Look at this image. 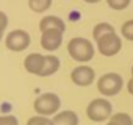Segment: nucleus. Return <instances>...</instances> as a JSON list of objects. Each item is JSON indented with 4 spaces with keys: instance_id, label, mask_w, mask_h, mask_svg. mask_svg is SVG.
Listing matches in <instances>:
<instances>
[{
    "instance_id": "obj_1",
    "label": "nucleus",
    "mask_w": 133,
    "mask_h": 125,
    "mask_svg": "<svg viewBox=\"0 0 133 125\" xmlns=\"http://www.w3.org/2000/svg\"><path fill=\"white\" fill-rule=\"evenodd\" d=\"M68 52L72 59L78 63H88L94 56V45L89 39L85 38H72L68 44Z\"/></svg>"
},
{
    "instance_id": "obj_2",
    "label": "nucleus",
    "mask_w": 133,
    "mask_h": 125,
    "mask_svg": "<svg viewBox=\"0 0 133 125\" xmlns=\"http://www.w3.org/2000/svg\"><path fill=\"white\" fill-rule=\"evenodd\" d=\"M86 116L92 122H105L113 116V105L107 99H94L86 108Z\"/></svg>"
},
{
    "instance_id": "obj_3",
    "label": "nucleus",
    "mask_w": 133,
    "mask_h": 125,
    "mask_svg": "<svg viewBox=\"0 0 133 125\" xmlns=\"http://www.w3.org/2000/svg\"><path fill=\"white\" fill-rule=\"evenodd\" d=\"M122 88H124V80L116 72H108V74L102 75L97 81V89L105 97H113V95L119 94Z\"/></svg>"
},
{
    "instance_id": "obj_4",
    "label": "nucleus",
    "mask_w": 133,
    "mask_h": 125,
    "mask_svg": "<svg viewBox=\"0 0 133 125\" xmlns=\"http://www.w3.org/2000/svg\"><path fill=\"white\" fill-rule=\"evenodd\" d=\"M35 111L41 116H52L56 114L59 106H61V100L56 94L53 92H45L41 94L36 100H35Z\"/></svg>"
},
{
    "instance_id": "obj_5",
    "label": "nucleus",
    "mask_w": 133,
    "mask_h": 125,
    "mask_svg": "<svg viewBox=\"0 0 133 125\" xmlns=\"http://www.w3.org/2000/svg\"><path fill=\"white\" fill-rule=\"evenodd\" d=\"M96 42H97V50L103 56H114L122 48V41H121V38L117 36L116 31H111V33L103 34Z\"/></svg>"
},
{
    "instance_id": "obj_6",
    "label": "nucleus",
    "mask_w": 133,
    "mask_h": 125,
    "mask_svg": "<svg viewBox=\"0 0 133 125\" xmlns=\"http://www.w3.org/2000/svg\"><path fill=\"white\" fill-rule=\"evenodd\" d=\"M30 34L24 30H14L11 33H8L6 39H5V44H6V48L13 50V52H22L25 50L28 45H30Z\"/></svg>"
},
{
    "instance_id": "obj_7",
    "label": "nucleus",
    "mask_w": 133,
    "mask_h": 125,
    "mask_svg": "<svg viewBox=\"0 0 133 125\" xmlns=\"http://www.w3.org/2000/svg\"><path fill=\"white\" fill-rule=\"evenodd\" d=\"M94 78H96L94 69L89 67V66H85V64L75 67V69L72 71V74H71V80H72L77 86H83V88H85V86H89V85L94 81Z\"/></svg>"
},
{
    "instance_id": "obj_8",
    "label": "nucleus",
    "mask_w": 133,
    "mask_h": 125,
    "mask_svg": "<svg viewBox=\"0 0 133 125\" xmlns=\"http://www.w3.org/2000/svg\"><path fill=\"white\" fill-rule=\"evenodd\" d=\"M63 33L64 31L56 30V28H50V30L42 31V36H41L42 48H45L49 52H53V50L59 48V45L63 44Z\"/></svg>"
},
{
    "instance_id": "obj_9",
    "label": "nucleus",
    "mask_w": 133,
    "mask_h": 125,
    "mask_svg": "<svg viewBox=\"0 0 133 125\" xmlns=\"http://www.w3.org/2000/svg\"><path fill=\"white\" fill-rule=\"evenodd\" d=\"M44 63H45V56L44 55H41V53H30L25 58V61H24V66H25L27 72H30L33 75H41Z\"/></svg>"
},
{
    "instance_id": "obj_10",
    "label": "nucleus",
    "mask_w": 133,
    "mask_h": 125,
    "mask_svg": "<svg viewBox=\"0 0 133 125\" xmlns=\"http://www.w3.org/2000/svg\"><path fill=\"white\" fill-rule=\"evenodd\" d=\"M52 122L53 125H78V116L71 109H66V111L55 114Z\"/></svg>"
},
{
    "instance_id": "obj_11",
    "label": "nucleus",
    "mask_w": 133,
    "mask_h": 125,
    "mask_svg": "<svg viewBox=\"0 0 133 125\" xmlns=\"http://www.w3.org/2000/svg\"><path fill=\"white\" fill-rule=\"evenodd\" d=\"M50 28H56V30L64 31L66 30V24L63 22V19H59L56 16H45L39 22V30L45 31V30H50Z\"/></svg>"
},
{
    "instance_id": "obj_12",
    "label": "nucleus",
    "mask_w": 133,
    "mask_h": 125,
    "mask_svg": "<svg viewBox=\"0 0 133 125\" xmlns=\"http://www.w3.org/2000/svg\"><path fill=\"white\" fill-rule=\"evenodd\" d=\"M59 69V59L53 55H47L45 56V63H44V67L39 77H50L53 75L56 71Z\"/></svg>"
},
{
    "instance_id": "obj_13",
    "label": "nucleus",
    "mask_w": 133,
    "mask_h": 125,
    "mask_svg": "<svg viewBox=\"0 0 133 125\" xmlns=\"http://www.w3.org/2000/svg\"><path fill=\"white\" fill-rule=\"evenodd\" d=\"M111 31H114V27H113L111 24H108V22H100V24H97V25L94 27V30H92V38L97 41L99 38H102L103 34L111 33Z\"/></svg>"
},
{
    "instance_id": "obj_14",
    "label": "nucleus",
    "mask_w": 133,
    "mask_h": 125,
    "mask_svg": "<svg viewBox=\"0 0 133 125\" xmlns=\"http://www.w3.org/2000/svg\"><path fill=\"white\" fill-rule=\"evenodd\" d=\"M52 5V0H28V6L35 13H44Z\"/></svg>"
},
{
    "instance_id": "obj_15",
    "label": "nucleus",
    "mask_w": 133,
    "mask_h": 125,
    "mask_svg": "<svg viewBox=\"0 0 133 125\" xmlns=\"http://www.w3.org/2000/svg\"><path fill=\"white\" fill-rule=\"evenodd\" d=\"M110 120L116 122L117 125H133V119L127 113H116V114H113L110 117Z\"/></svg>"
},
{
    "instance_id": "obj_16",
    "label": "nucleus",
    "mask_w": 133,
    "mask_h": 125,
    "mask_svg": "<svg viewBox=\"0 0 133 125\" xmlns=\"http://www.w3.org/2000/svg\"><path fill=\"white\" fill-rule=\"evenodd\" d=\"M121 33H122V36L127 41H133V19H130V20H127V22L122 24Z\"/></svg>"
},
{
    "instance_id": "obj_17",
    "label": "nucleus",
    "mask_w": 133,
    "mask_h": 125,
    "mask_svg": "<svg viewBox=\"0 0 133 125\" xmlns=\"http://www.w3.org/2000/svg\"><path fill=\"white\" fill-rule=\"evenodd\" d=\"M131 0H107V3L111 10H116V11H122L125 10L128 5H130Z\"/></svg>"
},
{
    "instance_id": "obj_18",
    "label": "nucleus",
    "mask_w": 133,
    "mask_h": 125,
    "mask_svg": "<svg viewBox=\"0 0 133 125\" xmlns=\"http://www.w3.org/2000/svg\"><path fill=\"white\" fill-rule=\"evenodd\" d=\"M27 125H53V122L50 119H47V116H35V117H30Z\"/></svg>"
},
{
    "instance_id": "obj_19",
    "label": "nucleus",
    "mask_w": 133,
    "mask_h": 125,
    "mask_svg": "<svg viewBox=\"0 0 133 125\" xmlns=\"http://www.w3.org/2000/svg\"><path fill=\"white\" fill-rule=\"evenodd\" d=\"M0 125H19V123L14 116L8 114V116H0Z\"/></svg>"
},
{
    "instance_id": "obj_20",
    "label": "nucleus",
    "mask_w": 133,
    "mask_h": 125,
    "mask_svg": "<svg viewBox=\"0 0 133 125\" xmlns=\"http://www.w3.org/2000/svg\"><path fill=\"white\" fill-rule=\"evenodd\" d=\"M6 25H8V17L3 11H0V31H5Z\"/></svg>"
},
{
    "instance_id": "obj_21",
    "label": "nucleus",
    "mask_w": 133,
    "mask_h": 125,
    "mask_svg": "<svg viewBox=\"0 0 133 125\" xmlns=\"http://www.w3.org/2000/svg\"><path fill=\"white\" fill-rule=\"evenodd\" d=\"M127 91H128V94H131L133 95V77L128 80V83H127Z\"/></svg>"
},
{
    "instance_id": "obj_22",
    "label": "nucleus",
    "mask_w": 133,
    "mask_h": 125,
    "mask_svg": "<svg viewBox=\"0 0 133 125\" xmlns=\"http://www.w3.org/2000/svg\"><path fill=\"white\" fill-rule=\"evenodd\" d=\"M85 2H86V3H99L100 0H85Z\"/></svg>"
},
{
    "instance_id": "obj_23",
    "label": "nucleus",
    "mask_w": 133,
    "mask_h": 125,
    "mask_svg": "<svg viewBox=\"0 0 133 125\" xmlns=\"http://www.w3.org/2000/svg\"><path fill=\"white\" fill-rule=\"evenodd\" d=\"M105 125H117L116 122H113V120H108V123H105Z\"/></svg>"
},
{
    "instance_id": "obj_24",
    "label": "nucleus",
    "mask_w": 133,
    "mask_h": 125,
    "mask_svg": "<svg viewBox=\"0 0 133 125\" xmlns=\"http://www.w3.org/2000/svg\"><path fill=\"white\" fill-rule=\"evenodd\" d=\"M2 36H3V31H0V39H2Z\"/></svg>"
},
{
    "instance_id": "obj_25",
    "label": "nucleus",
    "mask_w": 133,
    "mask_h": 125,
    "mask_svg": "<svg viewBox=\"0 0 133 125\" xmlns=\"http://www.w3.org/2000/svg\"><path fill=\"white\" fill-rule=\"evenodd\" d=\"M131 77H133V66H131Z\"/></svg>"
}]
</instances>
